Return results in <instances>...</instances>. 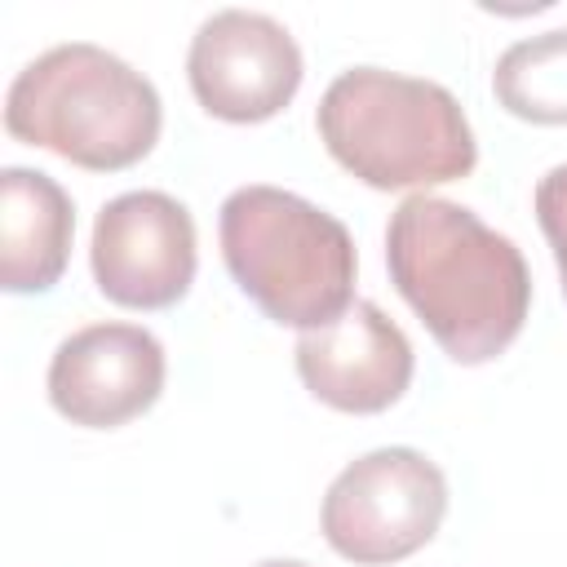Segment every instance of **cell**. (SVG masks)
Segmentation results:
<instances>
[{"label": "cell", "mask_w": 567, "mask_h": 567, "mask_svg": "<svg viewBox=\"0 0 567 567\" xmlns=\"http://www.w3.org/2000/svg\"><path fill=\"white\" fill-rule=\"evenodd\" d=\"M385 266L399 297L461 368L492 363L527 323L532 275L518 244L465 204L408 195L385 226Z\"/></svg>", "instance_id": "obj_1"}, {"label": "cell", "mask_w": 567, "mask_h": 567, "mask_svg": "<svg viewBox=\"0 0 567 567\" xmlns=\"http://www.w3.org/2000/svg\"><path fill=\"white\" fill-rule=\"evenodd\" d=\"M328 155L372 190H416L461 182L478 164L465 106L439 80L350 66L315 111Z\"/></svg>", "instance_id": "obj_2"}, {"label": "cell", "mask_w": 567, "mask_h": 567, "mask_svg": "<svg viewBox=\"0 0 567 567\" xmlns=\"http://www.w3.org/2000/svg\"><path fill=\"white\" fill-rule=\"evenodd\" d=\"M4 128L89 173H120L151 155L164 106L137 66L102 44L71 40L44 49L13 75Z\"/></svg>", "instance_id": "obj_3"}, {"label": "cell", "mask_w": 567, "mask_h": 567, "mask_svg": "<svg viewBox=\"0 0 567 567\" xmlns=\"http://www.w3.org/2000/svg\"><path fill=\"white\" fill-rule=\"evenodd\" d=\"M217 239L239 292L275 323L315 332L354 306L359 252L346 221L292 190L261 182L230 190Z\"/></svg>", "instance_id": "obj_4"}, {"label": "cell", "mask_w": 567, "mask_h": 567, "mask_svg": "<svg viewBox=\"0 0 567 567\" xmlns=\"http://www.w3.org/2000/svg\"><path fill=\"white\" fill-rule=\"evenodd\" d=\"M447 514V478L416 447H372L323 492V540L354 567H390L434 540Z\"/></svg>", "instance_id": "obj_5"}, {"label": "cell", "mask_w": 567, "mask_h": 567, "mask_svg": "<svg viewBox=\"0 0 567 567\" xmlns=\"http://www.w3.org/2000/svg\"><path fill=\"white\" fill-rule=\"evenodd\" d=\"M89 266L97 292L124 310H168L195 284V217L164 190H124L93 221Z\"/></svg>", "instance_id": "obj_6"}, {"label": "cell", "mask_w": 567, "mask_h": 567, "mask_svg": "<svg viewBox=\"0 0 567 567\" xmlns=\"http://www.w3.org/2000/svg\"><path fill=\"white\" fill-rule=\"evenodd\" d=\"M301 49L284 22L257 9H217L199 22L186 53L195 102L226 124H261L301 89Z\"/></svg>", "instance_id": "obj_7"}, {"label": "cell", "mask_w": 567, "mask_h": 567, "mask_svg": "<svg viewBox=\"0 0 567 567\" xmlns=\"http://www.w3.org/2000/svg\"><path fill=\"white\" fill-rule=\"evenodd\" d=\"M164 346L142 323H89L49 359V403L84 430H115L142 416L164 390Z\"/></svg>", "instance_id": "obj_8"}, {"label": "cell", "mask_w": 567, "mask_h": 567, "mask_svg": "<svg viewBox=\"0 0 567 567\" xmlns=\"http://www.w3.org/2000/svg\"><path fill=\"white\" fill-rule=\"evenodd\" d=\"M292 359L301 385L319 403L354 416L394 408L416 368L408 332L377 301H354L328 328L301 332Z\"/></svg>", "instance_id": "obj_9"}, {"label": "cell", "mask_w": 567, "mask_h": 567, "mask_svg": "<svg viewBox=\"0 0 567 567\" xmlns=\"http://www.w3.org/2000/svg\"><path fill=\"white\" fill-rule=\"evenodd\" d=\"M71 195L40 168H0V288L49 292L71 261Z\"/></svg>", "instance_id": "obj_10"}, {"label": "cell", "mask_w": 567, "mask_h": 567, "mask_svg": "<svg viewBox=\"0 0 567 567\" xmlns=\"http://www.w3.org/2000/svg\"><path fill=\"white\" fill-rule=\"evenodd\" d=\"M496 102L527 124H567V27L514 40L492 71Z\"/></svg>", "instance_id": "obj_11"}, {"label": "cell", "mask_w": 567, "mask_h": 567, "mask_svg": "<svg viewBox=\"0 0 567 567\" xmlns=\"http://www.w3.org/2000/svg\"><path fill=\"white\" fill-rule=\"evenodd\" d=\"M536 221L549 239V252H554L558 279H563V297H567V164H554L536 182Z\"/></svg>", "instance_id": "obj_12"}, {"label": "cell", "mask_w": 567, "mask_h": 567, "mask_svg": "<svg viewBox=\"0 0 567 567\" xmlns=\"http://www.w3.org/2000/svg\"><path fill=\"white\" fill-rule=\"evenodd\" d=\"M252 567H310V563H301V558H261Z\"/></svg>", "instance_id": "obj_13"}]
</instances>
